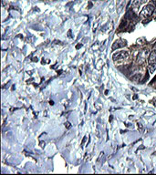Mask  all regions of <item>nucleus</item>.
I'll return each mask as SVG.
<instances>
[{
	"label": "nucleus",
	"instance_id": "obj_1",
	"mask_svg": "<svg viewBox=\"0 0 156 175\" xmlns=\"http://www.w3.org/2000/svg\"><path fill=\"white\" fill-rule=\"evenodd\" d=\"M154 10H155L154 5L149 4V5H147L146 6H144L142 8V10L141 11V13H140V17L144 18H150L151 15L153 14Z\"/></svg>",
	"mask_w": 156,
	"mask_h": 175
},
{
	"label": "nucleus",
	"instance_id": "obj_2",
	"mask_svg": "<svg viewBox=\"0 0 156 175\" xmlns=\"http://www.w3.org/2000/svg\"><path fill=\"white\" fill-rule=\"evenodd\" d=\"M130 56V52L128 50H122V51H117L112 55V59L116 61V60H121L127 58Z\"/></svg>",
	"mask_w": 156,
	"mask_h": 175
},
{
	"label": "nucleus",
	"instance_id": "obj_3",
	"mask_svg": "<svg viewBox=\"0 0 156 175\" xmlns=\"http://www.w3.org/2000/svg\"><path fill=\"white\" fill-rule=\"evenodd\" d=\"M148 54H149V50L148 49H143V50L140 51L139 52V55H138V62L140 64L143 63L145 61V58H146Z\"/></svg>",
	"mask_w": 156,
	"mask_h": 175
},
{
	"label": "nucleus",
	"instance_id": "obj_4",
	"mask_svg": "<svg viewBox=\"0 0 156 175\" xmlns=\"http://www.w3.org/2000/svg\"><path fill=\"white\" fill-rule=\"evenodd\" d=\"M125 46H126V41L125 40H123V39H118V40L114 41V43L112 44V49L115 50V49L123 47Z\"/></svg>",
	"mask_w": 156,
	"mask_h": 175
},
{
	"label": "nucleus",
	"instance_id": "obj_5",
	"mask_svg": "<svg viewBox=\"0 0 156 175\" xmlns=\"http://www.w3.org/2000/svg\"><path fill=\"white\" fill-rule=\"evenodd\" d=\"M148 63H149V65L156 64V49L152 50L150 53L149 58H148Z\"/></svg>",
	"mask_w": 156,
	"mask_h": 175
},
{
	"label": "nucleus",
	"instance_id": "obj_6",
	"mask_svg": "<svg viewBox=\"0 0 156 175\" xmlns=\"http://www.w3.org/2000/svg\"><path fill=\"white\" fill-rule=\"evenodd\" d=\"M148 0H134L132 3V9H137L142 5L145 4Z\"/></svg>",
	"mask_w": 156,
	"mask_h": 175
},
{
	"label": "nucleus",
	"instance_id": "obj_7",
	"mask_svg": "<svg viewBox=\"0 0 156 175\" xmlns=\"http://www.w3.org/2000/svg\"><path fill=\"white\" fill-rule=\"evenodd\" d=\"M131 79H132V81H134V82H136V81H138V80L141 79V75H140V74H135V75H133L132 77L131 78Z\"/></svg>",
	"mask_w": 156,
	"mask_h": 175
},
{
	"label": "nucleus",
	"instance_id": "obj_8",
	"mask_svg": "<svg viewBox=\"0 0 156 175\" xmlns=\"http://www.w3.org/2000/svg\"><path fill=\"white\" fill-rule=\"evenodd\" d=\"M149 69H150V72H151V73H153V72L155 71V69H156V64H151V65H150V67H149Z\"/></svg>",
	"mask_w": 156,
	"mask_h": 175
},
{
	"label": "nucleus",
	"instance_id": "obj_9",
	"mask_svg": "<svg viewBox=\"0 0 156 175\" xmlns=\"http://www.w3.org/2000/svg\"><path fill=\"white\" fill-rule=\"evenodd\" d=\"M66 124H67V128H70V127H71V125H70V123H69V122H67Z\"/></svg>",
	"mask_w": 156,
	"mask_h": 175
},
{
	"label": "nucleus",
	"instance_id": "obj_10",
	"mask_svg": "<svg viewBox=\"0 0 156 175\" xmlns=\"http://www.w3.org/2000/svg\"><path fill=\"white\" fill-rule=\"evenodd\" d=\"M68 35L69 36V37H70V36H71V30H69V33H68Z\"/></svg>",
	"mask_w": 156,
	"mask_h": 175
},
{
	"label": "nucleus",
	"instance_id": "obj_11",
	"mask_svg": "<svg viewBox=\"0 0 156 175\" xmlns=\"http://www.w3.org/2000/svg\"><path fill=\"white\" fill-rule=\"evenodd\" d=\"M40 145H41V147H44L45 146V142H40Z\"/></svg>",
	"mask_w": 156,
	"mask_h": 175
},
{
	"label": "nucleus",
	"instance_id": "obj_12",
	"mask_svg": "<svg viewBox=\"0 0 156 175\" xmlns=\"http://www.w3.org/2000/svg\"><path fill=\"white\" fill-rule=\"evenodd\" d=\"M89 6H90V7H89V8H91L92 4H91V3H90H90H89Z\"/></svg>",
	"mask_w": 156,
	"mask_h": 175
}]
</instances>
